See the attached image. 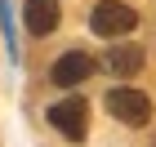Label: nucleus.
<instances>
[{"mask_svg":"<svg viewBox=\"0 0 156 147\" xmlns=\"http://www.w3.org/2000/svg\"><path fill=\"white\" fill-rule=\"evenodd\" d=\"M107 111L116 116L120 125H147V121H152V98H147L143 89L120 85V89L107 94Z\"/></svg>","mask_w":156,"mask_h":147,"instance_id":"obj_2","label":"nucleus"},{"mask_svg":"<svg viewBox=\"0 0 156 147\" xmlns=\"http://www.w3.org/2000/svg\"><path fill=\"white\" fill-rule=\"evenodd\" d=\"M143 62H147V54H143V45H116L107 54V67L120 76V80H129V76H138L143 72Z\"/></svg>","mask_w":156,"mask_h":147,"instance_id":"obj_6","label":"nucleus"},{"mask_svg":"<svg viewBox=\"0 0 156 147\" xmlns=\"http://www.w3.org/2000/svg\"><path fill=\"white\" fill-rule=\"evenodd\" d=\"M89 27H94L103 40H116V36H129L138 27V13L125 5V0H98L94 13H89Z\"/></svg>","mask_w":156,"mask_h":147,"instance_id":"obj_1","label":"nucleus"},{"mask_svg":"<svg viewBox=\"0 0 156 147\" xmlns=\"http://www.w3.org/2000/svg\"><path fill=\"white\" fill-rule=\"evenodd\" d=\"M152 147H156V138H152Z\"/></svg>","mask_w":156,"mask_h":147,"instance_id":"obj_8","label":"nucleus"},{"mask_svg":"<svg viewBox=\"0 0 156 147\" xmlns=\"http://www.w3.org/2000/svg\"><path fill=\"white\" fill-rule=\"evenodd\" d=\"M89 72H94V62L85 58L80 49H72V54H62V58L49 67V80L62 85V89H72V85H80V80H89Z\"/></svg>","mask_w":156,"mask_h":147,"instance_id":"obj_4","label":"nucleus"},{"mask_svg":"<svg viewBox=\"0 0 156 147\" xmlns=\"http://www.w3.org/2000/svg\"><path fill=\"white\" fill-rule=\"evenodd\" d=\"M49 125H54L62 138L80 143V138L89 134V107H85V98H62V103H54V107H49Z\"/></svg>","mask_w":156,"mask_h":147,"instance_id":"obj_3","label":"nucleus"},{"mask_svg":"<svg viewBox=\"0 0 156 147\" xmlns=\"http://www.w3.org/2000/svg\"><path fill=\"white\" fill-rule=\"evenodd\" d=\"M0 31L9 40V58H18V45H13V18H9V0H0Z\"/></svg>","mask_w":156,"mask_h":147,"instance_id":"obj_7","label":"nucleus"},{"mask_svg":"<svg viewBox=\"0 0 156 147\" xmlns=\"http://www.w3.org/2000/svg\"><path fill=\"white\" fill-rule=\"evenodd\" d=\"M23 23H27L31 36H49V31L58 27V0H27Z\"/></svg>","mask_w":156,"mask_h":147,"instance_id":"obj_5","label":"nucleus"}]
</instances>
